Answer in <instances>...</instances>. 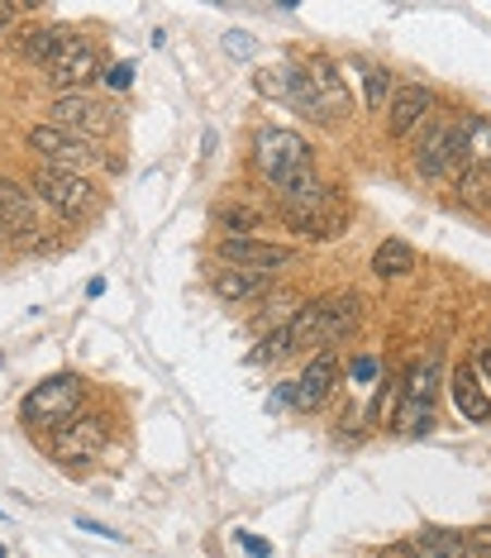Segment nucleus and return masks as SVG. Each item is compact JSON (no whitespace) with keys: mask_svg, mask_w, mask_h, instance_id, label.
I'll list each match as a JSON object with an SVG mask.
<instances>
[{"mask_svg":"<svg viewBox=\"0 0 491 558\" xmlns=\"http://www.w3.org/2000/svg\"><path fill=\"white\" fill-rule=\"evenodd\" d=\"M86 405V377L82 373H53L44 377L34 391H24L20 401V421L24 429H34V435H58L67 421H77Z\"/></svg>","mask_w":491,"mask_h":558,"instance_id":"obj_2","label":"nucleus"},{"mask_svg":"<svg viewBox=\"0 0 491 558\" xmlns=\"http://www.w3.org/2000/svg\"><path fill=\"white\" fill-rule=\"evenodd\" d=\"M292 335H286V325L282 329H268V335L258 339L254 349H248V363H258V367H277L282 359H292Z\"/></svg>","mask_w":491,"mask_h":558,"instance_id":"obj_25","label":"nucleus"},{"mask_svg":"<svg viewBox=\"0 0 491 558\" xmlns=\"http://www.w3.org/2000/svg\"><path fill=\"white\" fill-rule=\"evenodd\" d=\"M392 435H401V439H415V435H430L434 429V405H420V401H406L401 397V405H396V415H392Z\"/></svg>","mask_w":491,"mask_h":558,"instance_id":"obj_23","label":"nucleus"},{"mask_svg":"<svg viewBox=\"0 0 491 558\" xmlns=\"http://www.w3.org/2000/svg\"><path fill=\"white\" fill-rule=\"evenodd\" d=\"M29 192H34V201H44L48 210H58L62 220H72V225L91 220L100 210V201H106L91 177H67V172H48V168H34Z\"/></svg>","mask_w":491,"mask_h":558,"instance_id":"obj_5","label":"nucleus"},{"mask_svg":"<svg viewBox=\"0 0 491 558\" xmlns=\"http://www.w3.org/2000/svg\"><path fill=\"white\" fill-rule=\"evenodd\" d=\"M224 48H230V53H238V58H248V53H254V44H248V39H244V34H238V29L230 34V39H224Z\"/></svg>","mask_w":491,"mask_h":558,"instance_id":"obj_31","label":"nucleus"},{"mask_svg":"<svg viewBox=\"0 0 491 558\" xmlns=\"http://www.w3.org/2000/svg\"><path fill=\"white\" fill-rule=\"evenodd\" d=\"M106 439H110V421L100 411H82L77 421H67L53 435V459L62 468H72V473H82V468H91L100 453H106Z\"/></svg>","mask_w":491,"mask_h":558,"instance_id":"obj_9","label":"nucleus"},{"mask_svg":"<svg viewBox=\"0 0 491 558\" xmlns=\"http://www.w3.org/2000/svg\"><path fill=\"white\" fill-rule=\"evenodd\" d=\"M44 77H48V86H53L58 96H72V92H86L96 77H100V53H96V44L86 39V34H77L62 53L48 62L44 68Z\"/></svg>","mask_w":491,"mask_h":558,"instance_id":"obj_11","label":"nucleus"},{"mask_svg":"<svg viewBox=\"0 0 491 558\" xmlns=\"http://www.w3.org/2000/svg\"><path fill=\"white\" fill-rule=\"evenodd\" d=\"M449 401H453V411H458L468 425H487L491 421V397L482 391V383H477L472 363L449 367Z\"/></svg>","mask_w":491,"mask_h":558,"instance_id":"obj_16","label":"nucleus"},{"mask_svg":"<svg viewBox=\"0 0 491 558\" xmlns=\"http://www.w3.org/2000/svg\"><path fill=\"white\" fill-rule=\"evenodd\" d=\"M401 397H406V383H401V377H382V387H377V397L368 405V421L372 425H392Z\"/></svg>","mask_w":491,"mask_h":558,"instance_id":"obj_26","label":"nucleus"},{"mask_svg":"<svg viewBox=\"0 0 491 558\" xmlns=\"http://www.w3.org/2000/svg\"><path fill=\"white\" fill-rule=\"evenodd\" d=\"M315 168V154H310V138L286 130V124H262L254 134V172L268 177L272 186L292 182V177L310 172Z\"/></svg>","mask_w":491,"mask_h":558,"instance_id":"obj_4","label":"nucleus"},{"mask_svg":"<svg viewBox=\"0 0 491 558\" xmlns=\"http://www.w3.org/2000/svg\"><path fill=\"white\" fill-rule=\"evenodd\" d=\"M463 549H468V558H491V525L463 530Z\"/></svg>","mask_w":491,"mask_h":558,"instance_id":"obj_29","label":"nucleus"},{"mask_svg":"<svg viewBox=\"0 0 491 558\" xmlns=\"http://www.w3.org/2000/svg\"><path fill=\"white\" fill-rule=\"evenodd\" d=\"M372 558H410V544H386V549L372 554Z\"/></svg>","mask_w":491,"mask_h":558,"instance_id":"obj_35","label":"nucleus"},{"mask_svg":"<svg viewBox=\"0 0 491 558\" xmlns=\"http://www.w3.org/2000/svg\"><path fill=\"white\" fill-rule=\"evenodd\" d=\"M0 558H10V554H5V549H0Z\"/></svg>","mask_w":491,"mask_h":558,"instance_id":"obj_38","label":"nucleus"},{"mask_svg":"<svg viewBox=\"0 0 491 558\" xmlns=\"http://www.w3.org/2000/svg\"><path fill=\"white\" fill-rule=\"evenodd\" d=\"M100 82H106L110 92H130V82H134V62L124 58V62H110V68H100Z\"/></svg>","mask_w":491,"mask_h":558,"instance_id":"obj_28","label":"nucleus"},{"mask_svg":"<svg viewBox=\"0 0 491 558\" xmlns=\"http://www.w3.org/2000/svg\"><path fill=\"white\" fill-rule=\"evenodd\" d=\"M220 263L258 277H272L296 263V244H272V239H220Z\"/></svg>","mask_w":491,"mask_h":558,"instance_id":"obj_12","label":"nucleus"},{"mask_svg":"<svg viewBox=\"0 0 491 558\" xmlns=\"http://www.w3.org/2000/svg\"><path fill=\"white\" fill-rule=\"evenodd\" d=\"M282 220H286V230L296 239H306V244H330V239L348 230V201L339 196L334 186H324L320 196L300 201V206H286Z\"/></svg>","mask_w":491,"mask_h":558,"instance_id":"obj_7","label":"nucleus"},{"mask_svg":"<svg viewBox=\"0 0 491 558\" xmlns=\"http://www.w3.org/2000/svg\"><path fill=\"white\" fill-rule=\"evenodd\" d=\"M396 96V77L386 68H377V62H363V106L372 110V116H382L386 106H392Z\"/></svg>","mask_w":491,"mask_h":558,"instance_id":"obj_22","label":"nucleus"},{"mask_svg":"<svg viewBox=\"0 0 491 558\" xmlns=\"http://www.w3.org/2000/svg\"><path fill=\"white\" fill-rule=\"evenodd\" d=\"M72 39H77L72 24H29V29L15 34V53H20V62H29V68H48Z\"/></svg>","mask_w":491,"mask_h":558,"instance_id":"obj_14","label":"nucleus"},{"mask_svg":"<svg viewBox=\"0 0 491 558\" xmlns=\"http://www.w3.org/2000/svg\"><path fill=\"white\" fill-rule=\"evenodd\" d=\"M220 230H224V239H258L262 215L248 206H230V210H220Z\"/></svg>","mask_w":491,"mask_h":558,"instance_id":"obj_27","label":"nucleus"},{"mask_svg":"<svg viewBox=\"0 0 491 558\" xmlns=\"http://www.w3.org/2000/svg\"><path fill=\"white\" fill-rule=\"evenodd\" d=\"M453 134H458V124H434L430 134L415 144V172L425 177V182H444V168H449V148H453Z\"/></svg>","mask_w":491,"mask_h":558,"instance_id":"obj_17","label":"nucleus"},{"mask_svg":"<svg viewBox=\"0 0 491 558\" xmlns=\"http://www.w3.org/2000/svg\"><path fill=\"white\" fill-rule=\"evenodd\" d=\"M48 124L100 148L110 138V130H115V110H110L106 100H96L91 92H72V96H53V120Z\"/></svg>","mask_w":491,"mask_h":558,"instance_id":"obj_8","label":"nucleus"},{"mask_svg":"<svg viewBox=\"0 0 491 558\" xmlns=\"http://www.w3.org/2000/svg\"><path fill=\"white\" fill-rule=\"evenodd\" d=\"M458 130H463V144H468V168H491V120L463 116Z\"/></svg>","mask_w":491,"mask_h":558,"instance_id":"obj_24","label":"nucleus"},{"mask_svg":"<svg viewBox=\"0 0 491 558\" xmlns=\"http://www.w3.org/2000/svg\"><path fill=\"white\" fill-rule=\"evenodd\" d=\"M296 68H300V77H306V92L315 96V106H320V116H324V120L339 124V120L354 116V92H348L344 68H339L334 58L310 53L306 62H296Z\"/></svg>","mask_w":491,"mask_h":558,"instance_id":"obj_10","label":"nucleus"},{"mask_svg":"<svg viewBox=\"0 0 491 558\" xmlns=\"http://www.w3.org/2000/svg\"><path fill=\"white\" fill-rule=\"evenodd\" d=\"M15 15H20V10H15V5H10V0H0V34H5V29H10V24H15Z\"/></svg>","mask_w":491,"mask_h":558,"instance_id":"obj_34","label":"nucleus"},{"mask_svg":"<svg viewBox=\"0 0 491 558\" xmlns=\"http://www.w3.org/2000/svg\"><path fill=\"white\" fill-rule=\"evenodd\" d=\"M0 234H5V244H15L24 253L58 248V234L44 225L34 192L29 186H20L15 177H5V172H0Z\"/></svg>","mask_w":491,"mask_h":558,"instance_id":"obj_3","label":"nucleus"},{"mask_svg":"<svg viewBox=\"0 0 491 558\" xmlns=\"http://www.w3.org/2000/svg\"><path fill=\"white\" fill-rule=\"evenodd\" d=\"M410 558H468L463 549V535L449 525H425L420 535L410 539Z\"/></svg>","mask_w":491,"mask_h":558,"instance_id":"obj_20","label":"nucleus"},{"mask_svg":"<svg viewBox=\"0 0 491 558\" xmlns=\"http://www.w3.org/2000/svg\"><path fill=\"white\" fill-rule=\"evenodd\" d=\"M24 144L34 148V158H39V168L48 172H67V177H91L96 168H106V158H100V148L82 144V138L53 130V124H34L29 134H24Z\"/></svg>","mask_w":491,"mask_h":558,"instance_id":"obj_6","label":"nucleus"},{"mask_svg":"<svg viewBox=\"0 0 491 558\" xmlns=\"http://www.w3.org/2000/svg\"><path fill=\"white\" fill-rule=\"evenodd\" d=\"M244 549H248V558H272V544H262V539H248L244 535Z\"/></svg>","mask_w":491,"mask_h":558,"instance_id":"obj_32","label":"nucleus"},{"mask_svg":"<svg viewBox=\"0 0 491 558\" xmlns=\"http://www.w3.org/2000/svg\"><path fill=\"white\" fill-rule=\"evenodd\" d=\"M0 248H5V234H0Z\"/></svg>","mask_w":491,"mask_h":558,"instance_id":"obj_37","label":"nucleus"},{"mask_svg":"<svg viewBox=\"0 0 491 558\" xmlns=\"http://www.w3.org/2000/svg\"><path fill=\"white\" fill-rule=\"evenodd\" d=\"M472 210H482V215H491V186H487V192H482V201H477V206Z\"/></svg>","mask_w":491,"mask_h":558,"instance_id":"obj_36","label":"nucleus"},{"mask_svg":"<svg viewBox=\"0 0 491 558\" xmlns=\"http://www.w3.org/2000/svg\"><path fill=\"white\" fill-rule=\"evenodd\" d=\"M401 383H406V401L434 405V387H439V353L430 349L420 363H410V373H401Z\"/></svg>","mask_w":491,"mask_h":558,"instance_id":"obj_21","label":"nucleus"},{"mask_svg":"<svg viewBox=\"0 0 491 558\" xmlns=\"http://www.w3.org/2000/svg\"><path fill=\"white\" fill-rule=\"evenodd\" d=\"M354 373H358V383H372V373H377V359H358V363H354Z\"/></svg>","mask_w":491,"mask_h":558,"instance_id":"obj_33","label":"nucleus"},{"mask_svg":"<svg viewBox=\"0 0 491 558\" xmlns=\"http://www.w3.org/2000/svg\"><path fill=\"white\" fill-rule=\"evenodd\" d=\"M358 315H363V296L358 291H334V296H320L310 306H300L292 320H286V335H292V349L296 353H324L334 349L339 339H348L358 329Z\"/></svg>","mask_w":491,"mask_h":558,"instance_id":"obj_1","label":"nucleus"},{"mask_svg":"<svg viewBox=\"0 0 491 558\" xmlns=\"http://www.w3.org/2000/svg\"><path fill=\"white\" fill-rule=\"evenodd\" d=\"M77 530H86V535H100V539H120V530L100 525V520H86V515H77Z\"/></svg>","mask_w":491,"mask_h":558,"instance_id":"obj_30","label":"nucleus"},{"mask_svg":"<svg viewBox=\"0 0 491 558\" xmlns=\"http://www.w3.org/2000/svg\"><path fill=\"white\" fill-rule=\"evenodd\" d=\"M334 377H339V359H334V353L330 349L315 353V359L300 367L296 383H286V387H292V405H296V411H315V405H324V397L334 391Z\"/></svg>","mask_w":491,"mask_h":558,"instance_id":"obj_15","label":"nucleus"},{"mask_svg":"<svg viewBox=\"0 0 491 558\" xmlns=\"http://www.w3.org/2000/svg\"><path fill=\"white\" fill-rule=\"evenodd\" d=\"M430 116H434V92L430 86H420V82L396 86L392 106H386V134L392 138H415Z\"/></svg>","mask_w":491,"mask_h":558,"instance_id":"obj_13","label":"nucleus"},{"mask_svg":"<svg viewBox=\"0 0 491 558\" xmlns=\"http://www.w3.org/2000/svg\"><path fill=\"white\" fill-rule=\"evenodd\" d=\"M210 277V291H216L220 301H254L262 287H268V277H258V272H244V268H230V263H210L206 268Z\"/></svg>","mask_w":491,"mask_h":558,"instance_id":"obj_18","label":"nucleus"},{"mask_svg":"<svg viewBox=\"0 0 491 558\" xmlns=\"http://www.w3.org/2000/svg\"><path fill=\"white\" fill-rule=\"evenodd\" d=\"M415 248L406 244V239H382V244L372 248V272L382 277V282H401V277L415 272Z\"/></svg>","mask_w":491,"mask_h":558,"instance_id":"obj_19","label":"nucleus"}]
</instances>
